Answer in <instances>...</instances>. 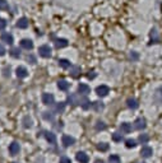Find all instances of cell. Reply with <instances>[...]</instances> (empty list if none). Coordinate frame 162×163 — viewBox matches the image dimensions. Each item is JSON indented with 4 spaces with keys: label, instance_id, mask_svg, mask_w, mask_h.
I'll use <instances>...</instances> for the list:
<instances>
[{
    "label": "cell",
    "instance_id": "cell-43",
    "mask_svg": "<svg viewBox=\"0 0 162 163\" xmlns=\"http://www.w3.org/2000/svg\"><path fill=\"white\" fill-rule=\"evenodd\" d=\"M138 163H140V162H138ZM142 163H144V162H142Z\"/></svg>",
    "mask_w": 162,
    "mask_h": 163
},
{
    "label": "cell",
    "instance_id": "cell-16",
    "mask_svg": "<svg viewBox=\"0 0 162 163\" xmlns=\"http://www.w3.org/2000/svg\"><path fill=\"white\" fill-rule=\"evenodd\" d=\"M92 108L95 110L96 112H101V111H104L105 105L102 103V102H100V101H96V102H93V103H92Z\"/></svg>",
    "mask_w": 162,
    "mask_h": 163
},
{
    "label": "cell",
    "instance_id": "cell-1",
    "mask_svg": "<svg viewBox=\"0 0 162 163\" xmlns=\"http://www.w3.org/2000/svg\"><path fill=\"white\" fill-rule=\"evenodd\" d=\"M83 98H84L83 94H70V96L68 97V102H69L70 105H73V106H77V105L82 103Z\"/></svg>",
    "mask_w": 162,
    "mask_h": 163
},
{
    "label": "cell",
    "instance_id": "cell-29",
    "mask_svg": "<svg viewBox=\"0 0 162 163\" xmlns=\"http://www.w3.org/2000/svg\"><path fill=\"white\" fill-rule=\"evenodd\" d=\"M113 140L116 142V143L121 142L123 140V134H120V133H114L113 134Z\"/></svg>",
    "mask_w": 162,
    "mask_h": 163
},
{
    "label": "cell",
    "instance_id": "cell-12",
    "mask_svg": "<svg viewBox=\"0 0 162 163\" xmlns=\"http://www.w3.org/2000/svg\"><path fill=\"white\" fill-rule=\"evenodd\" d=\"M153 99H155L156 103H162V87L156 89L155 94H153Z\"/></svg>",
    "mask_w": 162,
    "mask_h": 163
},
{
    "label": "cell",
    "instance_id": "cell-41",
    "mask_svg": "<svg viewBox=\"0 0 162 163\" xmlns=\"http://www.w3.org/2000/svg\"><path fill=\"white\" fill-rule=\"evenodd\" d=\"M27 60H28V61H31V64H35V63H36L35 57H33L32 55H31V56H28V57H27Z\"/></svg>",
    "mask_w": 162,
    "mask_h": 163
},
{
    "label": "cell",
    "instance_id": "cell-32",
    "mask_svg": "<svg viewBox=\"0 0 162 163\" xmlns=\"http://www.w3.org/2000/svg\"><path fill=\"white\" fill-rule=\"evenodd\" d=\"M65 110V103L64 102H60V103H57L56 107H55V112H63Z\"/></svg>",
    "mask_w": 162,
    "mask_h": 163
},
{
    "label": "cell",
    "instance_id": "cell-25",
    "mask_svg": "<svg viewBox=\"0 0 162 163\" xmlns=\"http://www.w3.org/2000/svg\"><path fill=\"white\" fill-rule=\"evenodd\" d=\"M23 126L27 127V129L32 126V120L30 118V116H26V117L23 118Z\"/></svg>",
    "mask_w": 162,
    "mask_h": 163
},
{
    "label": "cell",
    "instance_id": "cell-14",
    "mask_svg": "<svg viewBox=\"0 0 162 163\" xmlns=\"http://www.w3.org/2000/svg\"><path fill=\"white\" fill-rule=\"evenodd\" d=\"M140 154H142L143 158H149L152 154H153V150H152V148H149V147H143L142 150H140Z\"/></svg>",
    "mask_w": 162,
    "mask_h": 163
},
{
    "label": "cell",
    "instance_id": "cell-27",
    "mask_svg": "<svg viewBox=\"0 0 162 163\" xmlns=\"http://www.w3.org/2000/svg\"><path fill=\"white\" fill-rule=\"evenodd\" d=\"M109 162L110 163H120V157L116 156V154H113V156L109 157Z\"/></svg>",
    "mask_w": 162,
    "mask_h": 163
},
{
    "label": "cell",
    "instance_id": "cell-34",
    "mask_svg": "<svg viewBox=\"0 0 162 163\" xmlns=\"http://www.w3.org/2000/svg\"><path fill=\"white\" fill-rule=\"evenodd\" d=\"M151 38H152V42H153V44H156V42L158 41V38L156 37V29H153V31L151 32Z\"/></svg>",
    "mask_w": 162,
    "mask_h": 163
},
{
    "label": "cell",
    "instance_id": "cell-40",
    "mask_svg": "<svg viewBox=\"0 0 162 163\" xmlns=\"http://www.w3.org/2000/svg\"><path fill=\"white\" fill-rule=\"evenodd\" d=\"M3 55H5V49L3 45H0V56H3Z\"/></svg>",
    "mask_w": 162,
    "mask_h": 163
},
{
    "label": "cell",
    "instance_id": "cell-30",
    "mask_svg": "<svg viewBox=\"0 0 162 163\" xmlns=\"http://www.w3.org/2000/svg\"><path fill=\"white\" fill-rule=\"evenodd\" d=\"M125 145H126V148H135L137 147V143H135V140H133V139H128L125 142Z\"/></svg>",
    "mask_w": 162,
    "mask_h": 163
},
{
    "label": "cell",
    "instance_id": "cell-8",
    "mask_svg": "<svg viewBox=\"0 0 162 163\" xmlns=\"http://www.w3.org/2000/svg\"><path fill=\"white\" fill-rule=\"evenodd\" d=\"M15 73H17V76L18 78H26V76L28 75V72H27V69H26L24 66H18L17 68V70H15Z\"/></svg>",
    "mask_w": 162,
    "mask_h": 163
},
{
    "label": "cell",
    "instance_id": "cell-2",
    "mask_svg": "<svg viewBox=\"0 0 162 163\" xmlns=\"http://www.w3.org/2000/svg\"><path fill=\"white\" fill-rule=\"evenodd\" d=\"M38 52H40V56H42V57H50L53 51H51V47H50V46L42 45V46H40V49H38Z\"/></svg>",
    "mask_w": 162,
    "mask_h": 163
},
{
    "label": "cell",
    "instance_id": "cell-35",
    "mask_svg": "<svg viewBox=\"0 0 162 163\" xmlns=\"http://www.w3.org/2000/svg\"><path fill=\"white\" fill-rule=\"evenodd\" d=\"M59 163H72L70 158H68V157H61L60 161H59Z\"/></svg>",
    "mask_w": 162,
    "mask_h": 163
},
{
    "label": "cell",
    "instance_id": "cell-31",
    "mask_svg": "<svg viewBox=\"0 0 162 163\" xmlns=\"http://www.w3.org/2000/svg\"><path fill=\"white\" fill-rule=\"evenodd\" d=\"M9 52H10V55L13 56V57H19L21 56V50L19 49H12L10 51H9Z\"/></svg>",
    "mask_w": 162,
    "mask_h": 163
},
{
    "label": "cell",
    "instance_id": "cell-36",
    "mask_svg": "<svg viewBox=\"0 0 162 163\" xmlns=\"http://www.w3.org/2000/svg\"><path fill=\"white\" fill-rule=\"evenodd\" d=\"M5 27H6V22H5V19L0 18V31H2V29H4Z\"/></svg>",
    "mask_w": 162,
    "mask_h": 163
},
{
    "label": "cell",
    "instance_id": "cell-11",
    "mask_svg": "<svg viewBox=\"0 0 162 163\" xmlns=\"http://www.w3.org/2000/svg\"><path fill=\"white\" fill-rule=\"evenodd\" d=\"M91 92V88L88 87L87 84H79L78 85V93H81V94H83V96H87V94Z\"/></svg>",
    "mask_w": 162,
    "mask_h": 163
},
{
    "label": "cell",
    "instance_id": "cell-5",
    "mask_svg": "<svg viewBox=\"0 0 162 163\" xmlns=\"http://www.w3.org/2000/svg\"><path fill=\"white\" fill-rule=\"evenodd\" d=\"M146 126H147V122H146V120H144L143 117H138L137 120H135L134 127L137 129V130H143V129H146Z\"/></svg>",
    "mask_w": 162,
    "mask_h": 163
},
{
    "label": "cell",
    "instance_id": "cell-20",
    "mask_svg": "<svg viewBox=\"0 0 162 163\" xmlns=\"http://www.w3.org/2000/svg\"><path fill=\"white\" fill-rule=\"evenodd\" d=\"M45 138H46V140H47L50 144H55V143H56V136H55V134L50 133V131H46V133H45Z\"/></svg>",
    "mask_w": 162,
    "mask_h": 163
},
{
    "label": "cell",
    "instance_id": "cell-3",
    "mask_svg": "<svg viewBox=\"0 0 162 163\" xmlns=\"http://www.w3.org/2000/svg\"><path fill=\"white\" fill-rule=\"evenodd\" d=\"M96 93H97V96H100V97H105L110 93V88L107 87V85H104V84L98 85V87L96 88Z\"/></svg>",
    "mask_w": 162,
    "mask_h": 163
},
{
    "label": "cell",
    "instance_id": "cell-28",
    "mask_svg": "<svg viewBox=\"0 0 162 163\" xmlns=\"http://www.w3.org/2000/svg\"><path fill=\"white\" fill-rule=\"evenodd\" d=\"M97 149L101 150V152H106L109 149V144H106V143H98L97 144Z\"/></svg>",
    "mask_w": 162,
    "mask_h": 163
},
{
    "label": "cell",
    "instance_id": "cell-10",
    "mask_svg": "<svg viewBox=\"0 0 162 163\" xmlns=\"http://www.w3.org/2000/svg\"><path fill=\"white\" fill-rule=\"evenodd\" d=\"M75 143V139L73 138V136L70 135H64L63 136V144L65 145V147H70V145H73Z\"/></svg>",
    "mask_w": 162,
    "mask_h": 163
},
{
    "label": "cell",
    "instance_id": "cell-22",
    "mask_svg": "<svg viewBox=\"0 0 162 163\" xmlns=\"http://www.w3.org/2000/svg\"><path fill=\"white\" fill-rule=\"evenodd\" d=\"M57 63H59V65H60V68H63V69H68V68H72V63L69 61V60H66V59H60Z\"/></svg>",
    "mask_w": 162,
    "mask_h": 163
},
{
    "label": "cell",
    "instance_id": "cell-39",
    "mask_svg": "<svg viewBox=\"0 0 162 163\" xmlns=\"http://www.w3.org/2000/svg\"><path fill=\"white\" fill-rule=\"evenodd\" d=\"M95 76H96L95 72H89V74H87V78H88V79H93Z\"/></svg>",
    "mask_w": 162,
    "mask_h": 163
},
{
    "label": "cell",
    "instance_id": "cell-19",
    "mask_svg": "<svg viewBox=\"0 0 162 163\" xmlns=\"http://www.w3.org/2000/svg\"><path fill=\"white\" fill-rule=\"evenodd\" d=\"M69 83H68L66 80H64V79H61V80H59L57 82V88L60 89V91H68L69 89Z\"/></svg>",
    "mask_w": 162,
    "mask_h": 163
},
{
    "label": "cell",
    "instance_id": "cell-18",
    "mask_svg": "<svg viewBox=\"0 0 162 163\" xmlns=\"http://www.w3.org/2000/svg\"><path fill=\"white\" fill-rule=\"evenodd\" d=\"M17 27L22 28V29L27 28L28 27V19L27 18H21V19H18V21H17Z\"/></svg>",
    "mask_w": 162,
    "mask_h": 163
},
{
    "label": "cell",
    "instance_id": "cell-33",
    "mask_svg": "<svg viewBox=\"0 0 162 163\" xmlns=\"http://www.w3.org/2000/svg\"><path fill=\"white\" fill-rule=\"evenodd\" d=\"M9 9V4L5 0H0V10H8Z\"/></svg>",
    "mask_w": 162,
    "mask_h": 163
},
{
    "label": "cell",
    "instance_id": "cell-4",
    "mask_svg": "<svg viewBox=\"0 0 162 163\" xmlns=\"http://www.w3.org/2000/svg\"><path fill=\"white\" fill-rule=\"evenodd\" d=\"M42 102H44L45 105H54V102H55V98L54 96L51 93H44L42 94Z\"/></svg>",
    "mask_w": 162,
    "mask_h": 163
},
{
    "label": "cell",
    "instance_id": "cell-21",
    "mask_svg": "<svg viewBox=\"0 0 162 163\" xmlns=\"http://www.w3.org/2000/svg\"><path fill=\"white\" fill-rule=\"evenodd\" d=\"M126 105H128V107L132 108V110L138 108V102H137V99H134V98H128L126 99Z\"/></svg>",
    "mask_w": 162,
    "mask_h": 163
},
{
    "label": "cell",
    "instance_id": "cell-24",
    "mask_svg": "<svg viewBox=\"0 0 162 163\" xmlns=\"http://www.w3.org/2000/svg\"><path fill=\"white\" fill-rule=\"evenodd\" d=\"M95 127H96V130H97V131L105 130V129H106V124H105L104 121H97L96 125H95Z\"/></svg>",
    "mask_w": 162,
    "mask_h": 163
},
{
    "label": "cell",
    "instance_id": "cell-7",
    "mask_svg": "<svg viewBox=\"0 0 162 163\" xmlns=\"http://www.w3.org/2000/svg\"><path fill=\"white\" fill-rule=\"evenodd\" d=\"M19 150H21V147H19V144L17 142H13L9 145V153L12 154V156H17V154L19 153Z\"/></svg>",
    "mask_w": 162,
    "mask_h": 163
},
{
    "label": "cell",
    "instance_id": "cell-6",
    "mask_svg": "<svg viewBox=\"0 0 162 163\" xmlns=\"http://www.w3.org/2000/svg\"><path fill=\"white\" fill-rule=\"evenodd\" d=\"M75 158L79 163H88V161H89V157L84 152H78V153H77V156H75Z\"/></svg>",
    "mask_w": 162,
    "mask_h": 163
},
{
    "label": "cell",
    "instance_id": "cell-37",
    "mask_svg": "<svg viewBox=\"0 0 162 163\" xmlns=\"http://www.w3.org/2000/svg\"><path fill=\"white\" fill-rule=\"evenodd\" d=\"M44 117L46 120H53L54 118V115H51V112H44Z\"/></svg>",
    "mask_w": 162,
    "mask_h": 163
},
{
    "label": "cell",
    "instance_id": "cell-13",
    "mask_svg": "<svg viewBox=\"0 0 162 163\" xmlns=\"http://www.w3.org/2000/svg\"><path fill=\"white\" fill-rule=\"evenodd\" d=\"M21 46L23 49H26V50H32L33 49V42L31 40H28V38H24V40L21 41Z\"/></svg>",
    "mask_w": 162,
    "mask_h": 163
},
{
    "label": "cell",
    "instance_id": "cell-26",
    "mask_svg": "<svg viewBox=\"0 0 162 163\" xmlns=\"http://www.w3.org/2000/svg\"><path fill=\"white\" fill-rule=\"evenodd\" d=\"M148 140H149V135H148V134H140V135H139V142H140L142 144L148 143Z\"/></svg>",
    "mask_w": 162,
    "mask_h": 163
},
{
    "label": "cell",
    "instance_id": "cell-23",
    "mask_svg": "<svg viewBox=\"0 0 162 163\" xmlns=\"http://www.w3.org/2000/svg\"><path fill=\"white\" fill-rule=\"evenodd\" d=\"M70 74L73 78H77L79 74H81V66H72V69H70Z\"/></svg>",
    "mask_w": 162,
    "mask_h": 163
},
{
    "label": "cell",
    "instance_id": "cell-42",
    "mask_svg": "<svg viewBox=\"0 0 162 163\" xmlns=\"http://www.w3.org/2000/svg\"><path fill=\"white\" fill-rule=\"evenodd\" d=\"M96 163H104V162H102V161H96Z\"/></svg>",
    "mask_w": 162,
    "mask_h": 163
},
{
    "label": "cell",
    "instance_id": "cell-44",
    "mask_svg": "<svg viewBox=\"0 0 162 163\" xmlns=\"http://www.w3.org/2000/svg\"><path fill=\"white\" fill-rule=\"evenodd\" d=\"M14 163H18V162H14Z\"/></svg>",
    "mask_w": 162,
    "mask_h": 163
},
{
    "label": "cell",
    "instance_id": "cell-15",
    "mask_svg": "<svg viewBox=\"0 0 162 163\" xmlns=\"http://www.w3.org/2000/svg\"><path fill=\"white\" fill-rule=\"evenodd\" d=\"M55 46L57 49H64V47H66L68 46V40H65V38H56L55 40Z\"/></svg>",
    "mask_w": 162,
    "mask_h": 163
},
{
    "label": "cell",
    "instance_id": "cell-17",
    "mask_svg": "<svg viewBox=\"0 0 162 163\" xmlns=\"http://www.w3.org/2000/svg\"><path fill=\"white\" fill-rule=\"evenodd\" d=\"M132 124H129V122H123L121 125H120V130H121V133H124V134H129L130 131H132Z\"/></svg>",
    "mask_w": 162,
    "mask_h": 163
},
{
    "label": "cell",
    "instance_id": "cell-38",
    "mask_svg": "<svg viewBox=\"0 0 162 163\" xmlns=\"http://www.w3.org/2000/svg\"><path fill=\"white\" fill-rule=\"evenodd\" d=\"M129 57H130L132 60H138V57H139V56H138V54H137V52H130V54H129Z\"/></svg>",
    "mask_w": 162,
    "mask_h": 163
},
{
    "label": "cell",
    "instance_id": "cell-9",
    "mask_svg": "<svg viewBox=\"0 0 162 163\" xmlns=\"http://www.w3.org/2000/svg\"><path fill=\"white\" fill-rule=\"evenodd\" d=\"M2 41L5 42L6 45H12L13 42H14L13 36L10 35V33H8V32H5V33H3V35H2Z\"/></svg>",
    "mask_w": 162,
    "mask_h": 163
}]
</instances>
